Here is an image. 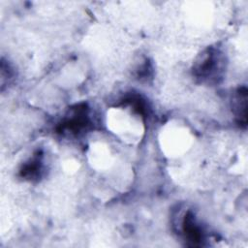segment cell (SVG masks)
Segmentation results:
<instances>
[{
    "mask_svg": "<svg viewBox=\"0 0 248 248\" xmlns=\"http://www.w3.org/2000/svg\"><path fill=\"white\" fill-rule=\"evenodd\" d=\"M164 143L166 148L170 149L171 147V151L178 153L188 144V135L181 128H172L171 130H167L165 133Z\"/></svg>",
    "mask_w": 248,
    "mask_h": 248,
    "instance_id": "cell-1",
    "label": "cell"
}]
</instances>
